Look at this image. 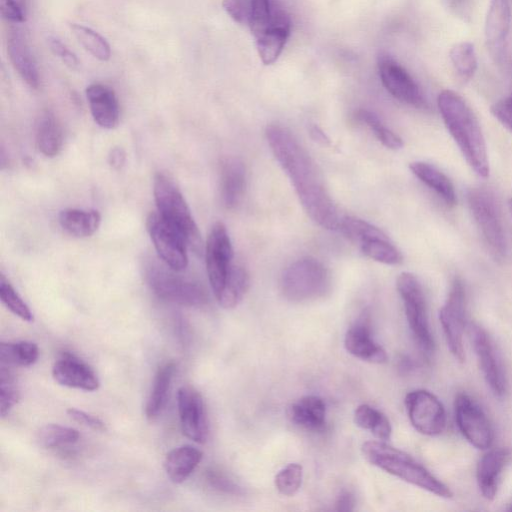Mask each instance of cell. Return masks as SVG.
Returning <instances> with one entry per match:
<instances>
[{"instance_id":"obj_36","label":"cell","mask_w":512,"mask_h":512,"mask_svg":"<svg viewBox=\"0 0 512 512\" xmlns=\"http://www.w3.org/2000/svg\"><path fill=\"white\" fill-rule=\"evenodd\" d=\"M454 70L463 81L470 80L477 70V57L473 43L462 41L454 44L449 52Z\"/></svg>"},{"instance_id":"obj_11","label":"cell","mask_w":512,"mask_h":512,"mask_svg":"<svg viewBox=\"0 0 512 512\" xmlns=\"http://www.w3.org/2000/svg\"><path fill=\"white\" fill-rule=\"evenodd\" d=\"M411 425L421 434L440 435L446 427V411L442 402L430 391L416 389L404 399Z\"/></svg>"},{"instance_id":"obj_4","label":"cell","mask_w":512,"mask_h":512,"mask_svg":"<svg viewBox=\"0 0 512 512\" xmlns=\"http://www.w3.org/2000/svg\"><path fill=\"white\" fill-rule=\"evenodd\" d=\"M153 193L157 212L183 235L188 247L201 255L203 252L201 234L175 182L166 174L159 172L154 177Z\"/></svg>"},{"instance_id":"obj_22","label":"cell","mask_w":512,"mask_h":512,"mask_svg":"<svg viewBox=\"0 0 512 512\" xmlns=\"http://www.w3.org/2000/svg\"><path fill=\"white\" fill-rule=\"evenodd\" d=\"M86 97L94 121L102 128L113 129L119 123V103L114 90L101 83L86 88Z\"/></svg>"},{"instance_id":"obj_18","label":"cell","mask_w":512,"mask_h":512,"mask_svg":"<svg viewBox=\"0 0 512 512\" xmlns=\"http://www.w3.org/2000/svg\"><path fill=\"white\" fill-rule=\"evenodd\" d=\"M511 25L508 0H491L485 21V38L491 56L497 62L505 57Z\"/></svg>"},{"instance_id":"obj_53","label":"cell","mask_w":512,"mask_h":512,"mask_svg":"<svg viewBox=\"0 0 512 512\" xmlns=\"http://www.w3.org/2000/svg\"><path fill=\"white\" fill-rule=\"evenodd\" d=\"M509 209H510V212L512 215V198H510V200H509Z\"/></svg>"},{"instance_id":"obj_26","label":"cell","mask_w":512,"mask_h":512,"mask_svg":"<svg viewBox=\"0 0 512 512\" xmlns=\"http://www.w3.org/2000/svg\"><path fill=\"white\" fill-rule=\"evenodd\" d=\"M409 168L421 182L433 190L447 205H455L456 193L454 186L441 170L423 161L412 162Z\"/></svg>"},{"instance_id":"obj_7","label":"cell","mask_w":512,"mask_h":512,"mask_svg":"<svg viewBox=\"0 0 512 512\" xmlns=\"http://www.w3.org/2000/svg\"><path fill=\"white\" fill-rule=\"evenodd\" d=\"M163 261L148 260L145 265V277L151 290L162 300L189 307L206 303L207 295L197 282L178 275Z\"/></svg>"},{"instance_id":"obj_42","label":"cell","mask_w":512,"mask_h":512,"mask_svg":"<svg viewBox=\"0 0 512 512\" xmlns=\"http://www.w3.org/2000/svg\"><path fill=\"white\" fill-rule=\"evenodd\" d=\"M20 392L13 374L4 365L0 369V410L4 418L17 404Z\"/></svg>"},{"instance_id":"obj_45","label":"cell","mask_w":512,"mask_h":512,"mask_svg":"<svg viewBox=\"0 0 512 512\" xmlns=\"http://www.w3.org/2000/svg\"><path fill=\"white\" fill-rule=\"evenodd\" d=\"M206 479L210 486L218 491L228 494H241V488L219 470H208L206 473Z\"/></svg>"},{"instance_id":"obj_34","label":"cell","mask_w":512,"mask_h":512,"mask_svg":"<svg viewBox=\"0 0 512 512\" xmlns=\"http://www.w3.org/2000/svg\"><path fill=\"white\" fill-rule=\"evenodd\" d=\"M359 247L365 256L383 264L397 265L403 260L401 252L387 235L369 239Z\"/></svg>"},{"instance_id":"obj_6","label":"cell","mask_w":512,"mask_h":512,"mask_svg":"<svg viewBox=\"0 0 512 512\" xmlns=\"http://www.w3.org/2000/svg\"><path fill=\"white\" fill-rule=\"evenodd\" d=\"M467 201L488 251L495 259L504 260L508 240L495 194L486 187H474L469 190Z\"/></svg>"},{"instance_id":"obj_23","label":"cell","mask_w":512,"mask_h":512,"mask_svg":"<svg viewBox=\"0 0 512 512\" xmlns=\"http://www.w3.org/2000/svg\"><path fill=\"white\" fill-rule=\"evenodd\" d=\"M246 188V168L235 157L225 158L220 165V198L226 209H234L241 202Z\"/></svg>"},{"instance_id":"obj_25","label":"cell","mask_w":512,"mask_h":512,"mask_svg":"<svg viewBox=\"0 0 512 512\" xmlns=\"http://www.w3.org/2000/svg\"><path fill=\"white\" fill-rule=\"evenodd\" d=\"M203 453L191 445H182L167 453L164 468L173 483L184 482L201 462Z\"/></svg>"},{"instance_id":"obj_31","label":"cell","mask_w":512,"mask_h":512,"mask_svg":"<svg viewBox=\"0 0 512 512\" xmlns=\"http://www.w3.org/2000/svg\"><path fill=\"white\" fill-rule=\"evenodd\" d=\"M249 283L247 270L233 264L221 292L216 296L219 305L224 309L236 307L246 294Z\"/></svg>"},{"instance_id":"obj_48","label":"cell","mask_w":512,"mask_h":512,"mask_svg":"<svg viewBox=\"0 0 512 512\" xmlns=\"http://www.w3.org/2000/svg\"><path fill=\"white\" fill-rule=\"evenodd\" d=\"M67 414L75 422L83 426L89 427L92 430L101 432L107 430L105 423L101 419L90 413L71 407L67 410Z\"/></svg>"},{"instance_id":"obj_33","label":"cell","mask_w":512,"mask_h":512,"mask_svg":"<svg viewBox=\"0 0 512 512\" xmlns=\"http://www.w3.org/2000/svg\"><path fill=\"white\" fill-rule=\"evenodd\" d=\"M39 357V348L31 341L1 342L0 360L5 365L31 366Z\"/></svg>"},{"instance_id":"obj_10","label":"cell","mask_w":512,"mask_h":512,"mask_svg":"<svg viewBox=\"0 0 512 512\" xmlns=\"http://www.w3.org/2000/svg\"><path fill=\"white\" fill-rule=\"evenodd\" d=\"M147 230L161 260L176 271L188 265L187 242L183 235L158 212L147 218Z\"/></svg>"},{"instance_id":"obj_17","label":"cell","mask_w":512,"mask_h":512,"mask_svg":"<svg viewBox=\"0 0 512 512\" xmlns=\"http://www.w3.org/2000/svg\"><path fill=\"white\" fill-rule=\"evenodd\" d=\"M54 380L65 387L95 391L100 381L94 370L83 360L69 352H63L52 367Z\"/></svg>"},{"instance_id":"obj_28","label":"cell","mask_w":512,"mask_h":512,"mask_svg":"<svg viewBox=\"0 0 512 512\" xmlns=\"http://www.w3.org/2000/svg\"><path fill=\"white\" fill-rule=\"evenodd\" d=\"M36 142L39 151L46 157H55L62 149V127L55 115L48 110L43 111L38 117Z\"/></svg>"},{"instance_id":"obj_51","label":"cell","mask_w":512,"mask_h":512,"mask_svg":"<svg viewBox=\"0 0 512 512\" xmlns=\"http://www.w3.org/2000/svg\"><path fill=\"white\" fill-rule=\"evenodd\" d=\"M126 161V153L122 147L111 148L108 154V163L115 170H121Z\"/></svg>"},{"instance_id":"obj_19","label":"cell","mask_w":512,"mask_h":512,"mask_svg":"<svg viewBox=\"0 0 512 512\" xmlns=\"http://www.w3.org/2000/svg\"><path fill=\"white\" fill-rule=\"evenodd\" d=\"M344 347L349 354L366 362L383 364L388 359L385 349L372 338L365 314L347 330Z\"/></svg>"},{"instance_id":"obj_38","label":"cell","mask_w":512,"mask_h":512,"mask_svg":"<svg viewBox=\"0 0 512 512\" xmlns=\"http://www.w3.org/2000/svg\"><path fill=\"white\" fill-rule=\"evenodd\" d=\"M337 230L358 245L369 239L386 235L380 228L353 216H342Z\"/></svg>"},{"instance_id":"obj_46","label":"cell","mask_w":512,"mask_h":512,"mask_svg":"<svg viewBox=\"0 0 512 512\" xmlns=\"http://www.w3.org/2000/svg\"><path fill=\"white\" fill-rule=\"evenodd\" d=\"M48 44L54 55L59 57L67 66L76 69L79 67L77 56L57 37L50 36Z\"/></svg>"},{"instance_id":"obj_43","label":"cell","mask_w":512,"mask_h":512,"mask_svg":"<svg viewBox=\"0 0 512 512\" xmlns=\"http://www.w3.org/2000/svg\"><path fill=\"white\" fill-rule=\"evenodd\" d=\"M222 6L235 22L241 25H249L252 0H223Z\"/></svg>"},{"instance_id":"obj_24","label":"cell","mask_w":512,"mask_h":512,"mask_svg":"<svg viewBox=\"0 0 512 512\" xmlns=\"http://www.w3.org/2000/svg\"><path fill=\"white\" fill-rule=\"evenodd\" d=\"M287 416L301 428L319 431L326 423V404L319 396L306 395L290 405Z\"/></svg>"},{"instance_id":"obj_30","label":"cell","mask_w":512,"mask_h":512,"mask_svg":"<svg viewBox=\"0 0 512 512\" xmlns=\"http://www.w3.org/2000/svg\"><path fill=\"white\" fill-rule=\"evenodd\" d=\"M175 368L173 362H167L158 368L145 407V414L149 420H154L162 412L167 401Z\"/></svg>"},{"instance_id":"obj_39","label":"cell","mask_w":512,"mask_h":512,"mask_svg":"<svg viewBox=\"0 0 512 512\" xmlns=\"http://www.w3.org/2000/svg\"><path fill=\"white\" fill-rule=\"evenodd\" d=\"M355 119L365 124L373 131L376 138L386 147L392 150L403 147L402 139L389 129L381 119L373 112L366 109H359L355 112Z\"/></svg>"},{"instance_id":"obj_5","label":"cell","mask_w":512,"mask_h":512,"mask_svg":"<svg viewBox=\"0 0 512 512\" xmlns=\"http://www.w3.org/2000/svg\"><path fill=\"white\" fill-rule=\"evenodd\" d=\"M329 270L318 259L302 257L291 263L282 273L280 289L292 302H306L323 297L330 289Z\"/></svg>"},{"instance_id":"obj_40","label":"cell","mask_w":512,"mask_h":512,"mask_svg":"<svg viewBox=\"0 0 512 512\" xmlns=\"http://www.w3.org/2000/svg\"><path fill=\"white\" fill-rule=\"evenodd\" d=\"M0 298L3 304L20 319L27 322L33 321L32 311L3 275L0 279Z\"/></svg>"},{"instance_id":"obj_13","label":"cell","mask_w":512,"mask_h":512,"mask_svg":"<svg viewBox=\"0 0 512 512\" xmlns=\"http://www.w3.org/2000/svg\"><path fill=\"white\" fill-rule=\"evenodd\" d=\"M470 340L483 377L492 393L503 397L507 392V377L501 357L488 333L478 324L469 325Z\"/></svg>"},{"instance_id":"obj_15","label":"cell","mask_w":512,"mask_h":512,"mask_svg":"<svg viewBox=\"0 0 512 512\" xmlns=\"http://www.w3.org/2000/svg\"><path fill=\"white\" fill-rule=\"evenodd\" d=\"M177 406L183 434L196 443H205L208 421L201 394L191 386H182L177 391Z\"/></svg>"},{"instance_id":"obj_29","label":"cell","mask_w":512,"mask_h":512,"mask_svg":"<svg viewBox=\"0 0 512 512\" xmlns=\"http://www.w3.org/2000/svg\"><path fill=\"white\" fill-rule=\"evenodd\" d=\"M291 23L274 25L255 38L256 49L265 65L274 63L280 56L290 35Z\"/></svg>"},{"instance_id":"obj_37","label":"cell","mask_w":512,"mask_h":512,"mask_svg":"<svg viewBox=\"0 0 512 512\" xmlns=\"http://www.w3.org/2000/svg\"><path fill=\"white\" fill-rule=\"evenodd\" d=\"M80 438L78 430L59 424H47L37 432L36 440L47 449L61 448L76 443Z\"/></svg>"},{"instance_id":"obj_2","label":"cell","mask_w":512,"mask_h":512,"mask_svg":"<svg viewBox=\"0 0 512 512\" xmlns=\"http://www.w3.org/2000/svg\"><path fill=\"white\" fill-rule=\"evenodd\" d=\"M444 124L463 157L480 177L489 175L487 147L480 124L465 100L452 90H443L437 98Z\"/></svg>"},{"instance_id":"obj_50","label":"cell","mask_w":512,"mask_h":512,"mask_svg":"<svg viewBox=\"0 0 512 512\" xmlns=\"http://www.w3.org/2000/svg\"><path fill=\"white\" fill-rule=\"evenodd\" d=\"M355 506V497L354 495L347 490L342 491L336 499L335 509L337 511H352Z\"/></svg>"},{"instance_id":"obj_16","label":"cell","mask_w":512,"mask_h":512,"mask_svg":"<svg viewBox=\"0 0 512 512\" xmlns=\"http://www.w3.org/2000/svg\"><path fill=\"white\" fill-rule=\"evenodd\" d=\"M378 70L383 86L394 98L415 107L426 105L417 83L394 59L388 55L380 56Z\"/></svg>"},{"instance_id":"obj_12","label":"cell","mask_w":512,"mask_h":512,"mask_svg":"<svg viewBox=\"0 0 512 512\" xmlns=\"http://www.w3.org/2000/svg\"><path fill=\"white\" fill-rule=\"evenodd\" d=\"M455 420L463 437L476 449L487 450L494 439L491 423L481 406L468 394L455 399Z\"/></svg>"},{"instance_id":"obj_21","label":"cell","mask_w":512,"mask_h":512,"mask_svg":"<svg viewBox=\"0 0 512 512\" xmlns=\"http://www.w3.org/2000/svg\"><path fill=\"white\" fill-rule=\"evenodd\" d=\"M511 458L507 448L489 450L479 460L476 468V480L480 493L486 500H493L498 492L504 468Z\"/></svg>"},{"instance_id":"obj_20","label":"cell","mask_w":512,"mask_h":512,"mask_svg":"<svg viewBox=\"0 0 512 512\" xmlns=\"http://www.w3.org/2000/svg\"><path fill=\"white\" fill-rule=\"evenodd\" d=\"M7 53L14 69L28 86L37 89L40 82L39 70L25 34L19 28L9 31Z\"/></svg>"},{"instance_id":"obj_52","label":"cell","mask_w":512,"mask_h":512,"mask_svg":"<svg viewBox=\"0 0 512 512\" xmlns=\"http://www.w3.org/2000/svg\"><path fill=\"white\" fill-rule=\"evenodd\" d=\"M309 133L312 139L317 141L318 143H321L323 145L330 143L328 136L323 132L321 128H319L316 125H313L309 128Z\"/></svg>"},{"instance_id":"obj_49","label":"cell","mask_w":512,"mask_h":512,"mask_svg":"<svg viewBox=\"0 0 512 512\" xmlns=\"http://www.w3.org/2000/svg\"><path fill=\"white\" fill-rule=\"evenodd\" d=\"M443 2L455 16L464 19L469 15V0H443Z\"/></svg>"},{"instance_id":"obj_1","label":"cell","mask_w":512,"mask_h":512,"mask_svg":"<svg viewBox=\"0 0 512 512\" xmlns=\"http://www.w3.org/2000/svg\"><path fill=\"white\" fill-rule=\"evenodd\" d=\"M267 143L292 183L307 215L320 227L337 230L341 215L316 164L293 133L279 124L266 127Z\"/></svg>"},{"instance_id":"obj_27","label":"cell","mask_w":512,"mask_h":512,"mask_svg":"<svg viewBox=\"0 0 512 512\" xmlns=\"http://www.w3.org/2000/svg\"><path fill=\"white\" fill-rule=\"evenodd\" d=\"M62 229L71 236L84 238L93 235L101 223V215L94 209H64L59 214Z\"/></svg>"},{"instance_id":"obj_54","label":"cell","mask_w":512,"mask_h":512,"mask_svg":"<svg viewBox=\"0 0 512 512\" xmlns=\"http://www.w3.org/2000/svg\"><path fill=\"white\" fill-rule=\"evenodd\" d=\"M509 510H511V511H512V504L510 505Z\"/></svg>"},{"instance_id":"obj_41","label":"cell","mask_w":512,"mask_h":512,"mask_svg":"<svg viewBox=\"0 0 512 512\" xmlns=\"http://www.w3.org/2000/svg\"><path fill=\"white\" fill-rule=\"evenodd\" d=\"M303 468L298 463H290L275 476V487L284 496H293L301 487Z\"/></svg>"},{"instance_id":"obj_3","label":"cell","mask_w":512,"mask_h":512,"mask_svg":"<svg viewBox=\"0 0 512 512\" xmlns=\"http://www.w3.org/2000/svg\"><path fill=\"white\" fill-rule=\"evenodd\" d=\"M364 458L373 466L438 497L451 498L450 488L406 452L382 440H370L361 447Z\"/></svg>"},{"instance_id":"obj_47","label":"cell","mask_w":512,"mask_h":512,"mask_svg":"<svg viewBox=\"0 0 512 512\" xmlns=\"http://www.w3.org/2000/svg\"><path fill=\"white\" fill-rule=\"evenodd\" d=\"M491 112L512 133V94L494 103Z\"/></svg>"},{"instance_id":"obj_14","label":"cell","mask_w":512,"mask_h":512,"mask_svg":"<svg viewBox=\"0 0 512 512\" xmlns=\"http://www.w3.org/2000/svg\"><path fill=\"white\" fill-rule=\"evenodd\" d=\"M232 243L225 225L216 222L210 229L205 244L208 279L215 297L221 292L233 265Z\"/></svg>"},{"instance_id":"obj_44","label":"cell","mask_w":512,"mask_h":512,"mask_svg":"<svg viewBox=\"0 0 512 512\" xmlns=\"http://www.w3.org/2000/svg\"><path fill=\"white\" fill-rule=\"evenodd\" d=\"M2 17L10 23L19 24L26 21V0H0Z\"/></svg>"},{"instance_id":"obj_35","label":"cell","mask_w":512,"mask_h":512,"mask_svg":"<svg viewBox=\"0 0 512 512\" xmlns=\"http://www.w3.org/2000/svg\"><path fill=\"white\" fill-rule=\"evenodd\" d=\"M70 29L79 43L95 58L108 61L111 49L106 39L98 32L82 24L71 23Z\"/></svg>"},{"instance_id":"obj_32","label":"cell","mask_w":512,"mask_h":512,"mask_svg":"<svg viewBox=\"0 0 512 512\" xmlns=\"http://www.w3.org/2000/svg\"><path fill=\"white\" fill-rule=\"evenodd\" d=\"M354 423L370 431L378 440L387 441L391 437L392 427L387 416L368 404H361L355 409Z\"/></svg>"},{"instance_id":"obj_9","label":"cell","mask_w":512,"mask_h":512,"mask_svg":"<svg viewBox=\"0 0 512 512\" xmlns=\"http://www.w3.org/2000/svg\"><path fill=\"white\" fill-rule=\"evenodd\" d=\"M439 320L450 353L457 361L463 362L465 360L463 336L466 324V291L462 280L458 277L451 282L447 298L439 312Z\"/></svg>"},{"instance_id":"obj_8","label":"cell","mask_w":512,"mask_h":512,"mask_svg":"<svg viewBox=\"0 0 512 512\" xmlns=\"http://www.w3.org/2000/svg\"><path fill=\"white\" fill-rule=\"evenodd\" d=\"M396 288L402 299L414 341L425 354H432L435 343L429 326L426 299L421 283L414 274L403 272L397 277Z\"/></svg>"}]
</instances>
